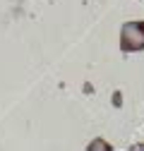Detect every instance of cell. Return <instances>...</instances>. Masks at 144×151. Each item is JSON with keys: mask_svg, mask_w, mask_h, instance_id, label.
Instances as JSON below:
<instances>
[{"mask_svg": "<svg viewBox=\"0 0 144 151\" xmlns=\"http://www.w3.org/2000/svg\"><path fill=\"white\" fill-rule=\"evenodd\" d=\"M120 48H122V53L144 50V19L122 24V29H120Z\"/></svg>", "mask_w": 144, "mask_h": 151, "instance_id": "6da1fadb", "label": "cell"}, {"mask_svg": "<svg viewBox=\"0 0 144 151\" xmlns=\"http://www.w3.org/2000/svg\"><path fill=\"white\" fill-rule=\"evenodd\" d=\"M86 151H113V146H111V142L96 137V139H91V142L86 144Z\"/></svg>", "mask_w": 144, "mask_h": 151, "instance_id": "7a4b0ae2", "label": "cell"}, {"mask_svg": "<svg viewBox=\"0 0 144 151\" xmlns=\"http://www.w3.org/2000/svg\"><path fill=\"white\" fill-rule=\"evenodd\" d=\"M130 151H144V142H142V144H135Z\"/></svg>", "mask_w": 144, "mask_h": 151, "instance_id": "3957f363", "label": "cell"}]
</instances>
